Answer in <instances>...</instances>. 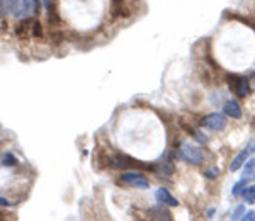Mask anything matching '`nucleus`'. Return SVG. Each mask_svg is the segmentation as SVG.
Here are the masks:
<instances>
[{
  "label": "nucleus",
  "instance_id": "20e7f679",
  "mask_svg": "<svg viewBox=\"0 0 255 221\" xmlns=\"http://www.w3.org/2000/svg\"><path fill=\"white\" fill-rule=\"evenodd\" d=\"M228 85H230V89H232V92L237 94L238 97H247L250 94V84L247 77L232 75L228 79Z\"/></svg>",
  "mask_w": 255,
  "mask_h": 221
},
{
  "label": "nucleus",
  "instance_id": "ddd939ff",
  "mask_svg": "<svg viewBox=\"0 0 255 221\" xmlns=\"http://www.w3.org/2000/svg\"><path fill=\"white\" fill-rule=\"evenodd\" d=\"M247 187V179H242V181H238L235 186H233V191H232V194L233 196H240L242 192H244V189Z\"/></svg>",
  "mask_w": 255,
  "mask_h": 221
},
{
  "label": "nucleus",
  "instance_id": "9d476101",
  "mask_svg": "<svg viewBox=\"0 0 255 221\" xmlns=\"http://www.w3.org/2000/svg\"><path fill=\"white\" fill-rule=\"evenodd\" d=\"M244 179H255V158H247V162L244 163Z\"/></svg>",
  "mask_w": 255,
  "mask_h": 221
},
{
  "label": "nucleus",
  "instance_id": "9b49d317",
  "mask_svg": "<svg viewBox=\"0 0 255 221\" xmlns=\"http://www.w3.org/2000/svg\"><path fill=\"white\" fill-rule=\"evenodd\" d=\"M242 196H244L245 203L254 204L255 203V186H247L244 192H242Z\"/></svg>",
  "mask_w": 255,
  "mask_h": 221
},
{
  "label": "nucleus",
  "instance_id": "39448f33",
  "mask_svg": "<svg viewBox=\"0 0 255 221\" xmlns=\"http://www.w3.org/2000/svg\"><path fill=\"white\" fill-rule=\"evenodd\" d=\"M201 124L206 126V128L211 129V131H223L226 128V124H228V121H226L225 114L213 112V114H208L206 117H203Z\"/></svg>",
  "mask_w": 255,
  "mask_h": 221
},
{
  "label": "nucleus",
  "instance_id": "2eb2a0df",
  "mask_svg": "<svg viewBox=\"0 0 255 221\" xmlns=\"http://www.w3.org/2000/svg\"><path fill=\"white\" fill-rule=\"evenodd\" d=\"M15 163H17V158H15L12 153H7L5 157H3V165L12 167V165H15Z\"/></svg>",
  "mask_w": 255,
  "mask_h": 221
},
{
  "label": "nucleus",
  "instance_id": "6e6552de",
  "mask_svg": "<svg viewBox=\"0 0 255 221\" xmlns=\"http://www.w3.org/2000/svg\"><path fill=\"white\" fill-rule=\"evenodd\" d=\"M223 110H225L226 116L233 117V119H240V117H242V108H240V104H238L235 99L226 101L225 106H223Z\"/></svg>",
  "mask_w": 255,
  "mask_h": 221
},
{
  "label": "nucleus",
  "instance_id": "f3484780",
  "mask_svg": "<svg viewBox=\"0 0 255 221\" xmlns=\"http://www.w3.org/2000/svg\"><path fill=\"white\" fill-rule=\"evenodd\" d=\"M244 213H245V208L244 206H238L237 210H235V213L232 215V220H240L242 216H244Z\"/></svg>",
  "mask_w": 255,
  "mask_h": 221
},
{
  "label": "nucleus",
  "instance_id": "7ed1b4c3",
  "mask_svg": "<svg viewBox=\"0 0 255 221\" xmlns=\"http://www.w3.org/2000/svg\"><path fill=\"white\" fill-rule=\"evenodd\" d=\"M36 0H12L10 14L17 19H29L31 14H34Z\"/></svg>",
  "mask_w": 255,
  "mask_h": 221
},
{
  "label": "nucleus",
  "instance_id": "f03ea898",
  "mask_svg": "<svg viewBox=\"0 0 255 221\" xmlns=\"http://www.w3.org/2000/svg\"><path fill=\"white\" fill-rule=\"evenodd\" d=\"M180 158H184L187 163L199 165L204 160V153L199 146L192 145V143H182V146H180Z\"/></svg>",
  "mask_w": 255,
  "mask_h": 221
},
{
  "label": "nucleus",
  "instance_id": "0eeeda50",
  "mask_svg": "<svg viewBox=\"0 0 255 221\" xmlns=\"http://www.w3.org/2000/svg\"><path fill=\"white\" fill-rule=\"evenodd\" d=\"M155 199H157L158 203L165 204V206H179V201H177L165 187H160V189L155 192Z\"/></svg>",
  "mask_w": 255,
  "mask_h": 221
},
{
  "label": "nucleus",
  "instance_id": "f257e3e1",
  "mask_svg": "<svg viewBox=\"0 0 255 221\" xmlns=\"http://www.w3.org/2000/svg\"><path fill=\"white\" fill-rule=\"evenodd\" d=\"M119 184H125L129 187H136V189H148L150 182L141 172H125V174L119 177Z\"/></svg>",
  "mask_w": 255,
  "mask_h": 221
},
{
  "label": "nucleus",
  "instance_id": "f8f14e48",
  "mask_svg": "<svg viewBox=\"0 0 255 221\" xmlns=\"http://www.w3.org/2000/svg\"><path fill=\"white\" fill-rule=\"evenodd\" d=\"M12 9V0H0V17H5Z\"/></svg>",
  "mask_w": 255,
  "mask_h": 221
},
{
  "label": "nucleus",
  "instance_id": "4468645a",
  "mask_svg": "<svg viewBox=\"0 0 255 221\" xmlns=\"http://www.w3.org/2000/svg\"><path fill=\"white\" fill-rule=\"evenodd\" d=\"M31 29H32V36H34V38H38V39L43 38V27H41L39 20H34V22H32Z\"/></svg>",
  "mask_w": 255,
  "mask_h": 221
},
{
  "label": "nucleus",
  "instance_id": "aec40b11",
  "mask_svg": "<svg viewBox=\"0 0 255 221\" xmlns=\"http://www.w3.org/2000/svg\"><path fill=\"white\" fill-rule=\"evenodd\" d=\"M0 206L9 208V206H12V203H9V201H7V199H3V198H0Z\"/></svg>",
  "mask_w": 255,
  "mask_h": 221
},
{
  "label": "nucleus",
  "instance_id": "6ab92c4d",
  "mask_svg": "<svg viewBox=\"0 0 255 221\" xmlns=\"http://www.w3.org/2000/svg\"><path fill=\"white\" fill-rule=\"evenodd\" d=\"M41 3H43L44 7H46L48 12H53V0H39Z\"/></svg>",
  "mask_w": 255,
  "mask_h": 221
},
{
  "label": "nucleus",
  "instance_id": "412c9836",
  "mask_svg": "<svg viewBox=\"0 0 255 221\" xmlns=\"http://www.w3.org/2000/svg\"><path fill=\"white\" fill-rule=\"evenodd\" d=\"M213 215H215V210H209L208 211V218H213Z\"/></svg>",
  "mask_w": 255,
  "mask_h": 221
},
{
  "label": "nucleus",
  "instance_id": "1a4fd4ad",
  "mask_svg": "<svg viewBox=\"0 0 255 221\" xmlns=\"http://www.w3.org/2000/svg\"><path fill=\"white\" fill-rule=\"evenodd\" d=\"M249 155H250V150H249V148L242 150L240 153H238L237 157L233 158L232 165H230V170H232V172H237L238 169H242V165H244V163L247 162V158H249Z\"/></svg>",
  "mask_w": 255,
  "mask_h": 221
},
{
  "label": "nucleus",
  "instance_id": "dca6fc26",
  "mask_svg": "<svg viewBox=\"0 0 255 221\" xmlns=\"http://www.w3.org/2000/svg\"><path fill=\"white\" fill-rule=\"evenodd\" d=\"M204 175H206L208 179H218V177H220V169L213 167V169H209V170L204 172Z\"/></svg>",
  "mask_w": 255,
  "mask_h": 221
},
{
  "label": "nucleus",
  "instance_id": "a211bd4d",
  "mask_svg": "<svg viewBox=\"0 0 255 221\" xmlns=\"http://www.w3.org/2000/svg\"><path fill=\"white\" fill-rule=\"evenodd\" d=\"M242 220H244V221H255V211L244 213V216H242Z\"/></svg>",
  "mask_w": 255,
  "mask_h": 221
},
{
  "label": "nucleus",
  "instance_id": "423d86ee",
  "mask_svg": "<svg viewBox=\"0 0 255 221\" xmlns=\"http://www.w3.org/2000/svg\"><path fill=\"white\" fill-rule=\"evenodd\" d=\"M150 216L153 220H167V221H172L174 220V216H172V213L167 210L165 204L158 203L155 204V206L150 208Z\"/></svg>",
  "mask_w": 255,
  "mask_h": 221
}]
</instances>
